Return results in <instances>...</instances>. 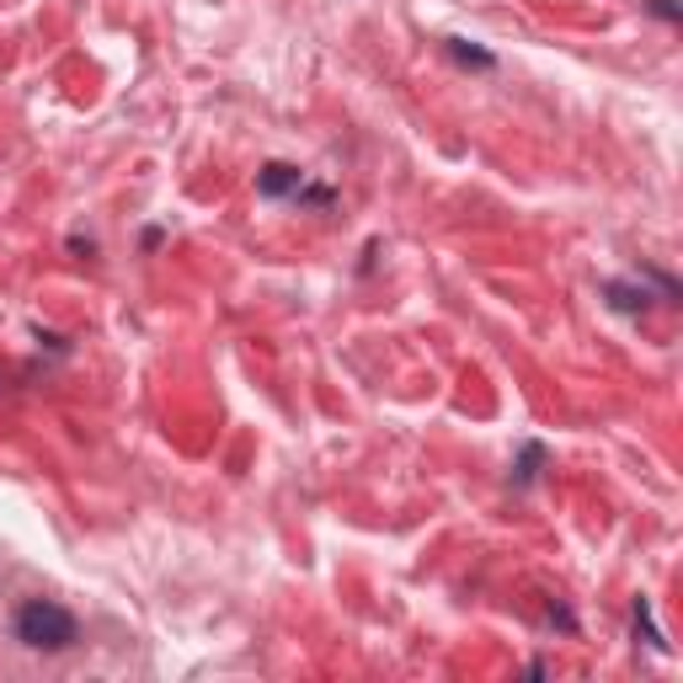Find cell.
Returning a JSON list of instances; mask_svg holds the SVG:
<instances>
[{"label": "cell", "mask_w": 683, "mask_h": 683, "mask_svg": "<svg viewBox=\"0 0 683 683\" xmlns=\"http://www.w3.org/2000/svg\"><path fill=\"white\" fill-rule=\"evenodd\" d=\"M11 630H17V641H22L28 652H70L75 635H81L75 614H70L64 603H54V598H28V603L17 609Z\"/></svg>", "instance_id": "6da1fadb"}, {"label": "cell", "mask_w": 683, "mask_h": 683, "mask_svg": "<svg viewBox=\"0 0 683 683\" xmlns=\"http://www.w3.org/2000/svg\"><path fill=\"white\" fill-rule=\"evenodd\" d=\"M448 60L454 64H470V70H497V54L491 49H480V43H470V38H444Z\"/></svg>", "instance_id": "277c9868"}, {"label": "cell", "mask_w": 683, "mask_h": 683, "mask_svg": "<svg viewBox=\"0 0 683 683\" xmlns=\"http://www.w3.org/2000/svg\"><path fill=\"white\" fill-rule=\"evenodd\" d=\"M603 299H609L620 315H641V310L652 304V289H646V283H630V278H609V283H603Z\"/></svg>", "instance_id": "3957f363"}, {"label": "cell", "mask_w": 683, "mask_h": 683, "mask_svg": "<svg viewBox=\"0 0 683 683\" xmlns=\"http://www.w3.org/2000/svg\"><path fill=\"white\" fill-rule=\"evenodd\" d=\"M299 187H304V172L289 166V161H268V166L257 172V193H262V198H294Z\"/></svg>", "instance_id": "7a4b0ae2"}, {"label": "cell", "mask_w": 683, "mask_h": 683, "mask_svg": "<svg viewBox=\"0 0 683 683\" xmlns=\"http://www.w3.org/2000/svg\"><path fill=\"white\" fill-rule=\"evenodd\" d=\"M646 6H652V11L662 17V22H679V17H683V6H679V0H646Z\"/></svg>", "instance_id": "52a82bcc"}, {"label": "cell", "mask_w": 683, "mask_h": 683, "mask_svg": "<svg viewBox=\"0 0 683 683\" xmlns=\"http://www.w3.org/2000/svg\"><path fill=\"white\" fill-rule=\"evenodd\" d=\"M630 614H635V641H646L652 652H668V641H662V630H656V620H652V603H646V598H635V609H630Z\"/></svg>", "instance_id": "5b68a950"}, {"label": "cell", "mask_w": 683, "mask_h": 683, "mask_svg": "<svg viewBox=\"0 0 683 683\" xmlns=\"http://www.w3.org/2000/svg\"><path fill=\"white\" fill-rule=\"evenodd\" d=\"M539 465H545V444H524L518 465H513V486H535V480H539Z\"/></svg>", "instance_id": "8992f818"}]
</instances>
